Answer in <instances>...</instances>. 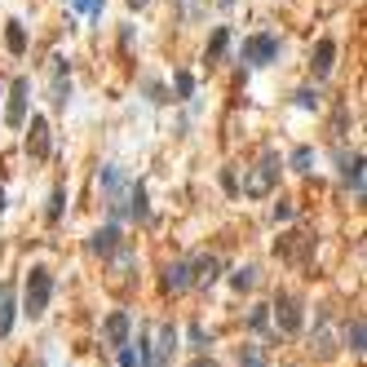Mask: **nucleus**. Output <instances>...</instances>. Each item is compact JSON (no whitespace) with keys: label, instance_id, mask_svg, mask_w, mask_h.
Here are the masks:
<instances>
[{"label":"nucleus","instance_id":"obj_11","mask_svg":"<svg viewBox=\"0 0 367 367\" xmlns=\"http://www.w3.org/2000/svg\"><path fill=\"white\" fill-rule=\"evenodd\" d=\"M164 288H169L173 296L191 288V261H173L169 270H164Z\"/></svg>","mask_w":367,"mask_h":367},{"label":"nucleus","instance_id":"obj_34","mask_svg":"<svg viewBox=\"0 0 367 367\" xmlns=\"http://www.w3.org/2000/svg\"><path fill=\"white\" fill-rule=\"evenodd\" d=\"M222 5H230V0H222Z\"/></svg>","mask_w":367,"mask_h":367},{"label":"nucleus","instance_id":"obj_21","mask_svg":"<svg viewBox=\"0 0 367 367\" xmlns=\"http://www.w3.org/2000/svg\"><path fill=\"white\" fill-rule=\"evenodd\" d=\"M248 327H253V332H265V327H270V306H257L253 314H248Z\"/></svg>","mask_w":367,"mask_h":367},{"label":"nucleus","instance_id":"obj_27","mask_svg":"<svg viewBox=\"0 0 367 367\" xmlns=\"http://www.w3.org/2000/svg\"><path fill=\"white\" fill-rule=\"evenodd\" d=\"M115 349H120V367H138V354L128 345H115Z\"/></svg>","mask_w":367,"mask_h":367},{"label":"nucleus","instance_id":"obj_31","mask_svg":"<svg viewBox=\"0 0 367 367\" xmlns=\"http://www.w3.org/2000/svg\"><path fill=\"white\" fill-rule=\"evenodd\" d=\"M128 5H133V9H142V5H146V0H128Z\"/></svg>","mask_w":367,"mask_h":367},{"label":"nucleus","instance_id":"obj_26","mask_svg":"<svg viewBox=\"0 0 367 367\" xmlns=\"http://www.w3.org/2000/svg\"><path fill=\"white\" fill-rule=\"evenodd\" d=\"M191 341H195V349H208V341H212V337H208V332L195 323V327H191Z\"/></svg>","mask_w":367,"mask_h":367},{"label":"nucleus","instance_id":"obj_3","mask_svg":"<svg viewBox=\"0 0 367 367\" xmlns=\"http://www.w3.org/2000/svg\"><path fill=\"white\" fill-rule=\"evenodd\" d=\"M279 58V36L275 31H257V36L243 40V62L248 66H270Z\"/></svg>","mask_w":367,"mask_h":367},{"label":"nucleus","instance_id":"obj_7","mask_svg":"<svg viewBox=\"0 0 367 367\" xmlns=\"http://www.w3.org/2000/svg\"><path fill=\"white\" fill-rule=\"evenodd\" d=\"M310 248H314V239H310V235H283V239L275 243V253H279L283 261H292V265H301V261L310 257Z\"/></svg>","mask_w":367,"mask_h":367},{"label":"nucleus","instance_id":"obj_28","mask_svg":"<svg viewBox=\"0 0 367 367\" xmlns=\"http://www.w3.org/2000/svg\"><path fill=\"white\" fill-rule=\"evenodd\" d=\"M76 9L80 13H97V9H102V0H76Z\"/></svg>","mask_w":367,"mask_h":367},{"label":"nucleus","instance_id":"obj_2","mask_svg":"<svg viewBox=\"0 0 367 367\" xmlns=\"http://www.w3.org/2000/svg\"><path fill=\"white\" fill-rule=\"evenodd\" d=\"M49 296H54V275H49L44 265H36V270L27 275V301H23V310L31 314V319H40V314L49 310Z\"/></svg>","mask_w":367,"mask_h":367},{"label":"nucleus","instance_id":"obj_13","mask_svg":"<svg viewBox=\"0 0 367 367\" xmlns=\"http://www.w3.org/2000/svg\"><path fill=\"white\" fill-rule=\"evenodd\" d=\"M332 58H337V40H319V49H314V62H310V66H314V76H319V80L332 71Z\"/></svg>","mask_w":367,"mask_h":367},{"label":"nucleus","instance_id":"obj_18","mask_svg":"<svg viewBox=\"0 0 367 367\" xmlns=\"http://www.w3.org/2000/svg\"><path fill=\"white\" fill-rule=\"evenodd\" d=\"M226 44H230V31H226V27H217V31H212V44H208V62L222 58V54H226Z\"/></svg>","mask_w":367,"mask_h":367},{"label":"nucleus","instance_id":"obj_10","mask_svg":"<svg viewBox=\"0 0 367 367\" xmlns=\"http://www.w3.org/2000/svg\"><path fill=\"white\" fill-rule=\"evenodd\" d=\"M128 327H133L128 310H115L111 319H107V327H102V332H107V341H111V345H128Z\"/></svg>","mask_w":367,"mask_h":367},{"label":"nucleus","instance_id":"obj_24","mask_svg":"<svg viewBox=\"0 0 367 367\" xmlns=\"http://www.w3.org/2000/svg\"><path fill=\"white\" fill-rule=\"evenodd\" d=\"M177 93H181V97H191V93H195V80H191V71H177Z\"/></svg>","mask_w":367,"mask_h":367},{"label":"nucleus","instance_id":"obj_14","mask_svg":"<svg viewBox=\"0 0 367 367\" xmlns=\"http://www.w3.org/2000/svg\"><path fill=\"white\" fill-rule=\"evenodd\" d=\"M13 327V283H0V337H9Z\"/></svg>","mask_w":367,"mask_h":367},{"label":"nucleus","instance_id":"obj_30","mask_svg":"<svg viewBox=\"0 0 367 367\" xmlns=\"http://www.w3.org/2000/svg\"><path fill=\"white\" fill-rule=\"evenodd\" d=\"M195 367H217V363H208V359H199V363H195Z\"/></svg>","mask_w":367,"mask_h":367},{"label":"nucleus","instance_id":"obj_15","mask_svg":"<svg viewBox=\"0 0 367 367\" xmlns=\"http://www.w3.org/2000/svg\"><path fill=\"white\" fill-rule=\"evenodd\" d=\"M345 181H349V191H354V195H363V155H349V164H345Z\"/></svg>","mask_w":367,"mask_h":367},{"label":"nucleus","instance_id":"obj_22","mask_svg":"<svg viewBox=\"0 0 367 367\" xmlns=\"http://www.w3.org/2000/svg\"><path fill=\"white\" fill-rule=\"evenodd\" d=\"M62 208H66V191L58 186L54 195H49V222H58V217H62Z\"/></svg>","mask_w":367,"mask_h":367},{"label":"nucleus","instance_id":"obj_32","mask_svg":"<svg viewBox=\"0 0 367 367\" xmlns=\"http://www.w3.org/2000/svg\"><path fill=\"white\" fill-rule=\"evenodd\" d=\"M0 212H5V191H0Z\"/></svg>","mask_w":367,"mask_h":367},{"label":"nucleus","instance_id":"obj_12","mask_svg":"<svg viewBox=\"0 0 367 367\" xmlns=\"http://www.w3.org/2000/svg\"><path fill=\"white\" fill-rule=\"evenodd\" d=\"M217 270H222V261H217V257H199V261L191 265V283H199V288H208V283L217 279Z\"/></svg>","mask_w":367,"mask_h":367},{"label":"nucleus","instance_id":"obj_4","mask_svg":"<svg viewBox=\"0 0 367 367\" xmlns=\"http://www.w3.org/2000/svg\"><path fill=\"white\" fill-rule=\"evenodd\" d=\"M279 169H283V164H279V155H265V160L257 164V169L248 173V181H243V195H253V199L270 195V191H275V181H279Z\"/></svg>","mask_w":367,"mask_h":367},{"label":"nucleus","instance_id":"obj_23","mask_svg":"<svg viewBox=\"0 0 367 367\" xmlns=\"http://www.w3.org/2000/svg\"><path fill=\"white\" fill-rule=\"evenodd\" d=\"M310 160H314V151H310V146H296V151H292V169H310Z\"/></svg>","mask_w":367,"mask_h":367},{"label":"nucleus","instance_id":"obj_25","mask_svg":"<svg viewBox=\"0 0 367 367\" xmlns=\"http://www.w3.org/2000/svg\"><path fill=\"white\" fill-rule=\"evenodd\" d=\"M292 204H288V199H279V204H275V222H292Z\"/></svg>","mask_w":367,"mask_h":367},{"label":"nucleus","instance_id":"obj_17","mask_svg":"<svg viewBox=\"0 0 367 367\" xmlns=\"http://www.w3.org/2000/svg\"><path fill=\"white\" fill-rule=\"evenodd\" d=\"M345 345L354 349V354H363V319L354 314V319H349V327H345Z\"/></svg>","mask_w":367,"mask_h":367},{"label":"nucleus","instance_id":"obj_33","mask_svg":"<svg viewBox=\"0 0 367 367\" xmlns=\"http://www.w3.org/2000/svg\"><path fill=\"white\" fill-rule=\"evenodd\" d=\"M181 5H186V9H195V0H181Z\"/></svg>","mask_w":367,"mask_h":367},{"label":"nucleus","instance_id":"obj_20","mask_svg":"<svg viewBox=\"0 0 367 367\" xmlns=\"http://www.w3.org/2000/svg\"><path fill=\"white\" fill-rule=\"evenodd\" d=\"M239 367H265V354H261V345H243V354H239Z\"/></svg>","mask_w":367,"mask_h":367},{"label":"nucleus","instance_id":"obj_19","mask_svg":"<svg viewBox=\"0 0 367 367\" xmlns=\"http://www.w3.org/2000/svg\"><path fill=\"white\" fill-rule=\"evenodd\" d=\"M230 283H235V288H239V292H248V288H257V270H253V265H243V270H235V275H230Z\"/></svg>","mask_w":367,"mask_h":367},{"label":"nucleus","instance_id":"obj_8","mask_svg":"<svg viewBox=\"0 0 367 367\" xmlns=\"http://www.w3.org/2000/svg\"><path fill=\"white\" fill-rule=\"evenodd\" d=\"M27 155H31V160H44V155H49V124H44V115H31V128H27Z\"/></svg>","mask_w":367,"mask_h":367},{"label":"nucleus","instance_id":"obj_5","mask_svg":"<svg viewBox=\"0 0 367 367\" xmlns=\"http://www.w3.org/2000/svg\"><path fill=\"white\" fill-rule=\"evenodd\" d=\"M270 310H275V323H279V332H283V337H296V332H301V323H306V314H301V301H296V296H288V292H279Z\"/></svg>","mask_w":367,"mask_h":367},{"label":"nucleus","instance_id":"obj_29","mask_svg":"<svg viewBox=\"0 0 367 367\" xmlns=\"http://www.w3.org/2000/svg\"><path fill=\"white\" fill-rule=\"evenodd\" d=\"M296 102H301V107H319V93H310V89H301V93H296Z\"/></svg>","mask_w":367,"mask_h":367},{"label":"nucleus","instance_id":"obj_9","mask_svg":"<svg viewBox=\"0 0 367 367\" xmlns=\"http://www.w3.org/2000/svg\"><path fill=\"white\" fill-rule=\"evenodd\" d=\"M89 253H97V257H115L120 253V226H102V230H93V239H89Z\"/></svg>","mask_w":367,"mask_h":367},{"label":"nucleus","instance_id":"obj_6","mask_svg":"<svg viewBox=\"0 0 367 367\" xmlns=\"http://www.w3.org/2000/svg\"><path fill=\"white\" fill-rule=\"evenodd\" d=\"M27 93H31V80H13L9 111H5V124H9V128H23V124H27Z\"/></svg>","mask_w":367,"mask_h":367},{"label":"nucleus","instance_id":"obj_1","mask_svg":"<svg viewBox=\"0 0 367 367\" xmlns=\"http://www.w3.org/2000/svg\"><path fill=\"white\" fill-rule=\"evenodd\" d=\"M173 349H177V327L173 323H155L151 341L138 345V367H169Z\"/></svg>","mask_w":367,"mask_h":367},{"label":"nucleus","instance_id":"obj_16","mask_svg":"<svg viewBox=\"0 0 367 367\" xmlns=\"http://www.w3.org/2000/svg\"><path fill=\"white\" fill-rule=\"evenodd\" d=\"M5 44H9V54H27V31H23V23H9Z\"/></svg>","mask_w":367,"mask_h":367}]
</instances>
